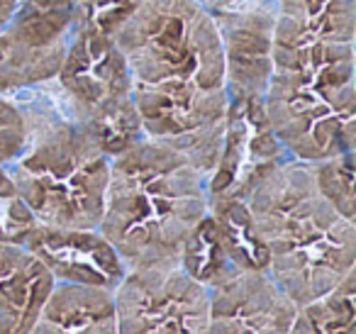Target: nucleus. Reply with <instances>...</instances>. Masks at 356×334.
<instances>
[{"label": "nucleus", "mask_w": 356, "mask_h": 334, "mask_svg": "<svg viewBox=\"0 0 356 334\" xmlns=\"http://www.w3.org/2000/svg\"><path fill=\"white\" fill-rule=\"evenodd\" d=\"M115 42L144 137L178 149L210 176L229 105L213 13L200 0H139Z\"/></svg>", "instance_id": "obj_1"}, {"label": "nucleus", "mask_w": 356, "mask_h": 334, "mask_svg": "<svg viewBox=\"0 0 356 334\" xmlns=\"http://www.w3.org/2000/svg\"><path fill=\"white\" fill-rule=\"evenodd\" d=\"M354 74V42L332 40L278 15L273 74L261 105L288 157L317 164L356 152Z\"/></svg>", "instance_id": "obj_2"}, {"label": "nucleus", "mask_w": 356, "mask_h": 334, "mask_svg": "<svg viewBox=\"0 0 356 334\" xmlns=\"http://www.w3.org/2000/svg\"><path fill=\"white\" fill-rule=\"evenodd\" d=\"M208 181L186 154L144 137L110 161L98 230L127 269L178 264L210 210Z\"/></svg>", "instance_id": "obj_3"}, {"label": "nucleus", "mask_w": 356, "mask_h": 334, "mask_svg": "<svg viewBox=\"0 0 356 334\" xmlns=\"http://www.w3.org/2000/svg\"><path fill=\"white\" fill-rule=\"evenodd\" d=\"M244 202L266 249V273L298 308L327 295L356 271V222L322 198L312 164H278Z\"/></svg>", "instance_id": "obj_4"}, {"label": "nucleus", "mask_w": 356, "mask_h": 334, "mask_svg": "<svg viewBox=\"0 0 356 334\" xmlns=\"http://www.w3.org/2000/svg\"><path fill=\"white\" fill-rule=\"evenodd\" d=\"M30 142L6 168L20 200L37 225L64 230H98L113 159L54 100L25 103Z\"/></svg>", "instance_id": "obj_5"}, {"label": "nucleus", "mask_w": 356, "mask_h": 334, "mask_svg": "<svg viewBox=\"0 0 356 334\" xmlns=\"http://www.w3.org/2000/svg\"><path fill=\"white\" fill-rule=\"evenodd\" d=\"M54 105L86 129L115 159L144 139L132 100V79L113 35L95 27H74L56 71Z\"/></svg>", "instance_id": "obj_6"}, {"label": "nucleus", "mask_w": 356, "mask_h": 334, "mask_svg": "<svg viewBox=\"0 0 356 334\" xmlns=\"http://www.w3.org/2000/svg\"><path fill=\"white\" fill-rule=\"evenodd\" d=\"M113 300L118 334H208L210 288L181 264L127 269Z\"/></svg>", "instance_id": "obj_7"}, {"label": "nucleus", "mask_w": 356, "mask_h": 334, "mask_svg": "<svg viewBox=\"0 0 356 334\" xmlns=\"http://www.w3.org/2000/svg\"><path fill=\"white\" fill-rule=\"evenodd\" d=\"M71 27L74 15L64 8L20 0L13 20L0 30V95L54 81Z\"/></svg>", "instance_id": "obj_8"}, {"label": "nucleus", "mask_w": 356, "mask_h": 334, "mask_svg": "<svg viewBox=\"0 0 356 334\" xmlns=\"http://www.w3.org/2000/svg\"><path fill=\"white\" fill-rule=\"evenodd\" d=\"M286 149L271 132L261 98H229L222 149L208 181L210 200L244 198L273 166L288 161Z\"/></svg>", "instance_id": "obj_9"}, {"label": "nucleus", "mask_w": 356, "mask_h": 334, "mask_svg": "<svg viewBox=\"0 0 356 334\" xmlns=\"http://www.w3.org/2000/svg\"><path fill=\"white\" fill-rule=\"evenodd\" d=\"M222 42L225 88L229 98H264L273 74V0H244L213 10Z\"/></svg>", "instance_id": "obj_10"}, {"label": "nucleus", "mask_w": 356, "mask_h": 334, "mask_svg": "<svg viewBox=\"0 0 356 334\" xmlns=\"http://www.w3.org/2000/svg\"><path fill=\"white\" fill-rule=\"evenodd\" d=\"M20 246L47 266L56 283L115 290L127 273V266L100 230L35 225Z\"/></svg>", "instance_id": "obj_11"}, {"label": "nucleus", "mask_w": 356, "mask_h": 334, "mask_svg": "<svg viewBox=\"0 0 356 334\" xmlns=\"http://www.w3.org/2000/svg\"><path fill=\"white\" fill-rule=\"evenodd\" d=\"M296 312L266 271H242L210 288L208 334H288Z\"/></svg>", "instance_id": "obj_12"}, {"label": "nucleus", "mask_w": 356, "mask_h": 334, "mask_svg": "<svg viewBox=\"0 0 356 334\" xmlns=\"http://www.w3.org/2000/svg\"><path fill=\"white\" fill-rule=\"evenodd\" d=\"M27 334H118L113 290L56 283Z\"/></svg>", "instance_id": "obj_13"}, {"label": "nucleus", "mask_w": 356, "mask_h": 334, "mask_svg": "<svg viewBox=\"0 0 356 334\" xmlns=\"http://www.w3.org/2000/svg\"><path fill=\"white\" fill-rule=\"evenodd\" d=\"M54 285L56 280L47 266L35 254L27 256L0 288V334L30 332Z\"/></svg>", "instance_id": "obj_14"}, {"label": "nucleus", "mask_w": 356, "mask_h": 334, "mask_svg": "<svg viewBox=\"0 0 356 334\" xmlns=\"http://www.w3.org/2000/svg\"><path fill=\"white\" fill-rule=\"evenodd\" d=\"M210 217L218 225L227 256L237 271H266L268 256L261 239L254 232L247 202L239 198H215L210 200Z\"/></svg>", "instance_id": "obj_15"}, {"label": "nucleus", "mask_w": 356, "mask_h": 334, "mask_svg": "<svg viewBox=\"0 0 356 334\" xmlns=\"http://www.w3.org/2000/svg\"><path fill=\"white\" fill-rule=\"evenodd\" d=\"M356 271L334 290L298 308L288 334H356Z\"/></svg>", "instance_id": "obj_16"}, {"label": "nucleus", "mask_w": 356, "mask_h": 334, "mask_svg": "<svg viewBox=\"0 0 356 334\" xmlns=\"http://www.w3.org/2000/svg\"><path fill=\"white\" fill-rule=\"evenodd\" d=\"M178 264H181V269L186 273L193 276L195 280H200L205 288H215V285L225 283L232 276L242 273V271L234 269L232 259L227 256L222 237H220L218 225L210 217V212L188 234Z\"/></svg>", "instance_id": "obj_17"}, {"label": "nucleus", "mask_w": 356, "mask_h": 334, "mask_svg": "<svg viewBox=\"0 0 356 334\" xmlns=\"http://www.w3.org/2000/svg\"><path fill=\"white\" fill-rule=\"evenodd\" d=\"M278 15L339 42H354L356 0H273Z\"/></svg>", "instance_id": "obj_18"}, {"label": "nucleus", "mask_w": 356, "mask_h": 334, "mask_svg": "<svg viewBox=\"0 0 356 334\" xmlns=\"http://www.w3.org/2000/svg\"><path fill=\"white\" fill-rule=\"evenodd\" d=\"M354 166L356 152H346L339 157L312 164L317 191L341 217L356 222V196H354Z\"/></svg>", "instance_id": "obj_19"}, {"label": "nucleus", "mask_w": 356, "mask_h": 334, "mask_svg": "<svg viewBox=\"0 0 356 334\" xmlns=\"http://www.w3.org/2000/svg\"><path fill=\"white\" fill-rule=\"evenodd\" d=\"M30 118L25 103L0 95V168H8L30 142Z\"/></svg>", "instance_id": "obj_20"}, {"label": "nucleus", "mask_w": 356, "mask_h": 334, "mask_svg": "<svg viewBox=\"0 0 356 334\" xmlns=\"http://www.w3.org/2000/svg\"><path fill=\"white\" fill-rule=\"evenodd\" d=\"M35 217L20 200L6 168H0V241L22 244L27 232L35 227Z\"/></svg>", "instance_id": "obj_21"}, {"label": "nucleus", "mask_w": 356, "mask_h": 334, "mask_svg": "<svg viewBox=\"0 0 356 334\" xmlns=\"http://www.w3.org/2000/svg\"><path fill=\"white\" fill-rule=\"evenodd\" d=\"M27 256H30V251H27L25 246L13 244V241H0V288H3L6 280L20 269Z\"/></svg>", "instance_id": "obj_22"}, {"label": "nucleus", "mask_w": 356, "mask_h": 334, "mask_svg": "<svg viewBox=\"0 0 356 334\" xmlns=\"http://www.w3.org/2000/svg\"><path fill=\"white\" fill-rule=\"evenodd\" d=\"M17 6H20V0H0V30L13 20Z\"/></svg>", "instance_id": "obj_23"}, {"label": "nucleus", "mask_w": 356, "mask_h": 334, "mask_svg": "<svg viewBox=\"0 0 356 334\" xmlns=\"http://www.w3.org/2000/svg\"><path fill=\"white\" fill-rule=\"evenodd\" d=\"M210 13L220 10V8H229V6H237V3H244V0H200Z\"/></svg>", "instance_id": "obj_24"}]
</instances>
